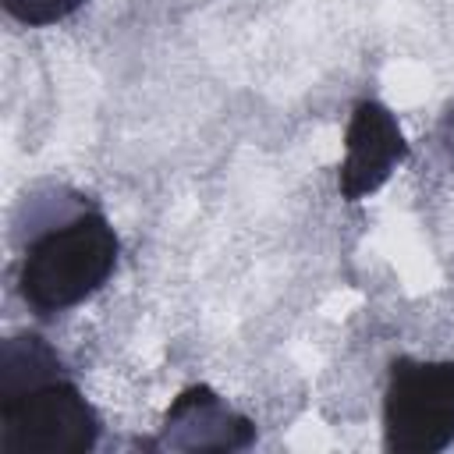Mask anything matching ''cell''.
<instances>
[{"instance_id":"7a4b0ae2","label":"cell","mask_w":454,"mask_h":454,"mask_svg":"<svg viewBox=\"0 0 454 454\" xmlns=\"http://www.w3.org/2000/svg\"><path fill=\"white\" fill-rule=\"evenodd\" d=\"M99 419L64 376L0 397L4 454H85L96 447Z\"/></svg>"},{"instance_id":"6da1fadb","label":"cell","mask_w":454,"mask_h":454,"mask_svg":"<svg viewBox=\"0 0 454 454\" xmlns=\"http://www.w3.org/2000/svg\"><path fill=\"white\" fill-rule=\"evenodd\" d=\"M114 227L99 213H82L28 245L18 273L21 298L43 316L64 312L99 291V284L114 273Z\"/></svg>"},{"instance_id":"ba28073f","label":"cell","mask_w":454,"mask_h":454,"mask_svg":"<svg viewBox=\"0 0 454 454\" xmlns=\"http://www.w3.org/2000/svg\"><path fill=\"white\" fill-rule=\"evenodd\" d=\"M443 145H447V153H450V160H454V110H450V117H447V124H443Z\"/></svg>"},{"instance_id":"52a82bcc","label":"cell","mask_w":454,"mask_h":454,"mask_svg":"<svg viewBox=\"0 0 454 454\" xmlns=\"http://www.w3.org/2000/svg\"><path fill=\"white\" fill-rule=\"evenodd\" d=\"M85 0H4V11L21 25H53L74 14Z\"/></svg>"},{"instance_id":"277c9868","label":"cell","mask_w":454,"mask_h":454,"mask_svg":"<svg viewBox=\"0 0 454 454\" xmlns=\"http://www.w3.org/2000/svg\"><path fill=\"white\" fill-rule=\"evenodd\" d=\"M408 156V142L383 103L362 99L348 124V156L340 163V195L358 202L362 195L376 192L394 167Z\"/></svg>"},{"instance_id":"5b68a950","label":"cell","mask_w":454,"mask_h":454,"mask_svg":"<svg viewBox=\"0 0 454 454\" xmlns=\"http://www.w3.org/2000/svg\"><path fill=\"white\" fill-rule=\"evenodd\" d=\"M255 436L252 422L231 411L209 387H188L167 411L160 447L170 450H241Z\"/></svg>"},{"instance_id":"3957f363","label":"cell","mask_w":454,"mask_h":454,"mask_svg":"<svg viewBox=\"0 0 454 454\" xmlns=\"http://www.w3.org/2000/svg\"><path fill=\"white\" fill-rule=\"evenodd\" d=\"M454 440V362L397 358L383 397V443L394 454H436Z\"/></svg>"},{"instance_id":"8992f818","label":"cell","mask_w":454,"mask_h":454,"mask_svg":"<svg viewBox=\"0 0 454 454\" xmlns=\"http://www.w3.org/2000/svg\"><path fill=\"white\" fill-rule=\"evenodd\" d=\"M60 376V358L39 337H11L0 348V397Z\"/></svg>"}]
</instances>
